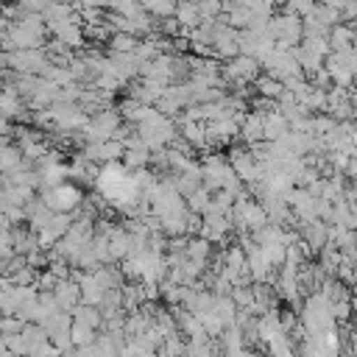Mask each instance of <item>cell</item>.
Wrapping results in <instances>:
<instances>
[{
    "mask_svg": "<svg viewBox=\"0 0 357 357\" xmlns=\"http://www.w3.org/2000/svg\"><path fill=\"white\" fill-rule=\"evenodd\" d=\"M262 75V64L254 59V56H237L231 61H226L223 67V89L226 86H248V84H257V78Z\"/></svg>",
    "mask_w": 357,
    "mask_h": 357,
    "instance_id": "cell-1",
    "label": "cell"
},
{
    "mask_svg": "<svg viewBox=\"0 0 357 357\" xmlns=\"http://www.w3.org/2000/svg\"><path fill=\"white\" fill-rule=\"evenodd\" d=\"M42 198H45V204H47L53 212H75V209L84 204L81 190H78L75 184H59V187H53V190H45Z\"/></svg>",
    "mask_w": 357,
    "mask_h": 357,
    "instance_id": "cell-2",
    "label": "cell"
},
{
    "mask_svg": "<svg viewBox=\"0 0 357 357\" xmlns=\"http://www.w3.org/2000/svg\"><path fill=\"white\" fill-rule=\"evenodd\" d=\"M47 31L64 42L67 47H81L84 45V28H81V17H70V20H59V22H47Z\"/></svg>",
    "mask_w": 357,
    "mask_h": 357,
    "instance_id": "cell-3",
    "label": "cell"
},
{
    "mask_svg": "<svg viewBox=\"0 0 357 357\" xmlns=\"http://www.w3.org/2000/svg\"><path fill=\"white\" fill-rule=\"evenodd\" d=\"M229 165L234 167V173H237L245 184L262 178L259 165H257V159H254V153H251L248 148H231V151H229Z\"/></svg>",
    "mask_w": 357,
    "mask_h": 357,
    "instance_id": "cell-4",
    "label": "cell"
},
{
    "mask_svg": "<svg viewBox=\"0 0 357 357\" xmlns=\"http://www.w3.org/2000/svg\"><path fill=\"white\" fill-rule=\"evenodd\" d=\"M240 139L245 142V148H251L257 142H265V114L248 112L243 126H240Z\"/></svg>",
    "mask_w": 357,
    "mask_h": 357,
    "instance_id": "cell-5",
    "label": "cell"
},
{
    "mask_svg": "<svg viewBox=\"0 0 357 357\" xmlns=\"http://www.w3.org/2000/svg\"><path fill=\"white\" fill-rule=\"evenodd\" d=\"M290 134V120L273 109V112H265V142H279Z\"/></svg>",
    "mask_w": 357,
    "mask_h": 357,
    "instance_id": "cell-6",
    "label": "cell"
},
{
    "mask_svg": "<svg viewBox=\"0 0 357 357\" xmlns=\"http://www.w3.org/2000/svg\"><path fill=\"white\" fill-rule=\"evenodd\" d=\"M53 293H56V298H59V307L67 310V312H73V310L81 304V284H78L75 279H61Z\"/></svg>",
    "mask_w": 357,
    "mask_h": 357,
    "instance_id": "cell-7",
    "label": "cell"
},
{
    "mask_svg": "<svg viewBox=\"0 0 357 357\" xmlns=\"http://www.w3.org/2000/svg\"><path fill=\"white\" fill-rule=\"evenodd\" d=\"M176 20L181 22V28H184L187 36L204 22L201 8H198V3H192V0H181V3H178V8H176Z\"/></svg>",
    "mask_w": 357,
    "mask_h": 357,
    "instance_id": "cell-8",
    "label": "cell"
},
{
    "mask_svg": "<svg viewBox=\"0 0 357 357\" xmlns=\"http://www.w3.org/2000/svg\"><path fill=\"white\" fill-rule=\"evenodd\" d=\"M109 254H112V262H123L131 257V231L128 229H114L112 237H109Z\"/></svg>",
    "mask_w": 357,
    "mask_h": 357,
    "instance_id": "cell-9",
    "label": "cell"
},
{
    "mask_svg": "<svg viewBox=\"0 0 357 357\" xmlns=\"http://www.w3.org/2000/svg\"><path fill=\"white\" fill-rule=\"evenodd\" d=\"M173 312H176V321H178V332H181V335H187V337H201V335H206L201 318H198L192 310H187V307H176Z\"/></svg>",
    "mask_w": 357,
    "mask_h": 357,
    "instance_id": "cell-10",
    "label": "cell"
},
{
    "mask_svg": "<svg viewBox=\"0 0 357 357\" xmlns=\"http://www.w3.org/2000/svg\"><path fill=\"white\" fill-rule=\"evenodd\" d=\"M95 279H98V284H100L103 290H120V287H126L123 268H114L112 262H109V265H100V268L95 271Z\"/></svg>",
    "mask_w": 357,
    "mask_h": 357,
    "instance_id": "cell-11",
    "label": "cell"
},
{
    "mask_svg": "<svg viewBox=\"0 0 357 357\" xmlns=\"http://www.w3.org/2000/svg\"><path fill=\"white\" fill-rule=\"evenodd\" d=\"M145 304H148V296H145V284L142 282H131V284L123 287V310L126 312H137Z\"/></svg>",
    "mask_w": 357,
    "mask_h": 357,
    "instance_id": "cell-12",
    "label": "cell"
},
{
    "mask_svg": "<svg viewBox=\"0 0 357 357\" xmlns=\"http://www.w3.org/2000/svg\"><path fill=\"white\" fill-rule=\"evenodd\" d=\"M329 45H332V50H335V53H343V50L354 47V28H351V25H346V22L335 25V28H332V33H329Z\"/></svg>",
    "mask_w": 357,
    "mask_h": 357,
    "instance_id": "cell-13",
    "label": "cell"
},
{
    "mask_svg": "<svg viewBox=\"0 0 357 357\" xmlns=\"http://www.w3.org/2000/svg\"><path fill=\"white\" fill-rule=\"evenodd\" d=\"M340 262H343V251L337 248V245H326L321 254H318V265L324 268V273L332 279V276H337V268H340Z\"/></svg>",
    "mask_w": 357,
    "mask_h": 357,
    "instance_id": "cell-14",
    "label": "cell"
},
{
    "mask_svg": "<svg viewBox=\"0 0 357 357\" xmlns=\"http://www.w3.org/2000/svg\"><path fill=\"white\" fill-rule=\"evenodd\" d=\"M73 318L75 321H81V324H86V326H92V329H103V310L100 307H92V304H78L75 310H73Z\"/></svg>",
    "mask_w": 357,
    "mask_h": 357,
    "instance_id": "cell-15",
    "label": "cell"
},
{
    "mask_svg": "<svg viewBox=\"0 0 357 357\" xmlns=\"http://www.w3.org/2000/svg\"><path fill=\"white\" fill-rule=\"evenodd\" d=\"M254 89H257V95H262V98H268V100H279V95L284 92V84H282L279 78H273V75L265 73V75L257 78Z\"/></svg>",
    "mask_w": 357,
    "mask_h": 357,
    "instance_id": "cell-16",
    "label": "cell"
},
{
    "mask_svg": "<svg viewBox=\"0 0 357 357\" xmlns=\"http://www.w3.org/2000/svg\"><path fill=\"white\" fill-rule=\"evenodd\" d=\"M109 45V53H134L137 45H139V36L134 33H123V31H114L112 39L106 42Z\"/></svg>",
    "mask_w": 357,
    "mask_h": 357,
    "instance_id": "cell-17",
    "label": "cell"
},
{
    "mask_svg": "<svg viewBox=\"0 0 357 357\" xmlns=\"http://www.w3.org/2000/svg\"><path fill=\"white\" fill-rule=\"evenodd\" d=\"M187 257L190 259H198V262H212V243L206 237H190V245H187Z\"/></svg>",
    "mask_w": 357,
    "mask_h": 357,
    "instance_id": "cell-18",
    "label": "cell"
},
{
    "mask_svg": "<svg viewBox=\"0 0 357 357\" xmlns=\"http://www.w3.org/2000/svg\"><path fill=\"white\" fill-rule=\"evenodd\" d=\"M212 195H215V192H209L206 187H201L198 192H192V195L187 198V209L204 218V215L209 212V206H212Z\"/></svg>",
    "mask_w": 357,
    "mask_h": 357,
    "instance_id": "cell-19",
    "label": "cell"
},
{
    "mask_svg": "<svg viewBox=\"0 0 357 357\" xmlns=\"http://www.w3.org/2000/svg\"><path fill=\"white\" fill-rule=\"evenodd\" d=\"M70 332H73V343H75L78 349H84V346H92V343L98 340V335H100L98 329H92V326H86V324H81V321H75Z\"/></svg>",
    "mask_w": 357,
    "mask_h": 357,
    "instance_id": "cell-20",
    "label": "cell"
},
{
    "mask_svg": "<svg viewBox=\"0 0 357 357\" xmlns=\"http://www.w3.org/2000/svg\"><path fill=\"white\" fill-rule=\"evenodd\" d=\"M184 351H187V340L181 337V332L165 337V343L159 346V354L162 357H184Z\"/></svg>",
    "mask_w": 357,
    "mask_h": 357,
    "instance_id": "cell-21",
    "label": "cell"
},
{
    "mask_svg": "<svg viewBox=\"0 0 357 357\" xmlns=\"http://www.w3.org/2000/svg\"><path fill=\"white\" fill-rule=\"evenodd\" d=\"M268 357H298V349L290 340V335H284V337L268 343Z\"/></svg>",
    "mask_w": 357,
    "mask_h": 357,
    "instance_id": "cell-22",
    "label": "cell"
},
{
    "mask_svg": "<svg viewBox=\"0 0 357 357\" xmlns=\"http://www.w3.org/2000/svg\"><path fill=\"white\" fill-rule=\"evenodd\" d=\"M226 20H229V25H231L234 31H245V28L251 25V20H254V11L245 8V6H237L234 11L226 14Z\"/></svg>",
    "mask_w": 357,
    "mask_h": 357,
    "instance_id": "cell-23",
    "label": "cell"
},
{
    "mask_svg": "<svg viewBox=\"0 0 357 357\" xmlns=\"http://www.w3.org/2000/svg\"><path fill=\"white\" fill-rule=\"evenodd\" d=\"M201 318V324H204V329H206V335L209 337H220L223 332H226V324H223V318L212 310V312H204V315H198Z\"/></svg>",
    "mask_w": 357,
    "mask_h": 357,
    "instance_id": "cell-24",
    "label": "cell"
},
{
    "mask_svg": "<svg viewBox=\"0 0 357 357\" xmlns=\"http://www.w3.org/2000/svg\"><path fill=\"white\" fill-rule=\"evenodd\" d=\"M25 329V321L20 315H3V324H0V332L3 337H11V335H20Z\"/></svg>",
    "mask_w": 357,
    "mask_h": 357,
    "instance_id": "cell-25",
    "label": "cell"
},
{
    "mask_svg": "<svg viewBox=\"0 0 357 357\" xmlns=\"http://www.w3.org/2000/svg\"><path fill=\"white\" fill-rule=\"evenodd\" d=\"M198 8H201V17H204V20H220V17L226 14L220 0H201Z\"/></svg>",
    "mask_w": 357,
    "mask_h": 357,
    "instance_id": "cell-26",
    "label": "cell"
},
{
    "mask_svg": "<svg viewBox=\"0 0 357 357\" xmlns=\"http://www.w3.org/2000/svg\"><path fill=\"white\" fill-rule=\"evenodd\" d=\"M343 22H357V0H349L346 8H343Z\"/></svg>",
    "mask_w": 357,
    "mask_h": 357,
    "instance_id": "cell-27",
    "label": "cell"
},
{
    "mask_svg": "<svg viewBox=\"0 0 357 357\" xmlns=\"http://www.w3.org/2000/svg\"><path fill=\"white\" fill-rule=\"evenodd\" d=\"M346 178H357V156L349 159V167H346Z\"/></svg>",
    "mask_w": 357,
    "mask_h": 357,
    "instance_id": "cell-28",
    "label": "cell"
},
{
    "mask_svg": "<svg viewBox=\"0 0 357 357\" xmlns=\"http://www.w3.org/2000/svg\"><path fill=\"white\" fill-rule=\"evenodd\" d=\"M156 3H159V0H139V6H142V8L148 11V14L153 11V6H156Z\"/></svg>",
    "mask_w": 357,
    "mask_h": 357,
    "instance_id": "cell-29",
    "label": "cell"
},
{
    "mask_svg": "<svg viewBox=\"0 0 357 357\" xmlns=\"http://www.w3.org/2000/svg\"><path fill=\"white\" fill-rule=\"evenodd\" d=\"M145 357H162V354H159V351H153V354H145Z\"/></svg>",
    "mask_w": 357,
    "mask_h": 357,
    "instance_id": "cell-30",
    "label": "cell"
}]
</instances>
